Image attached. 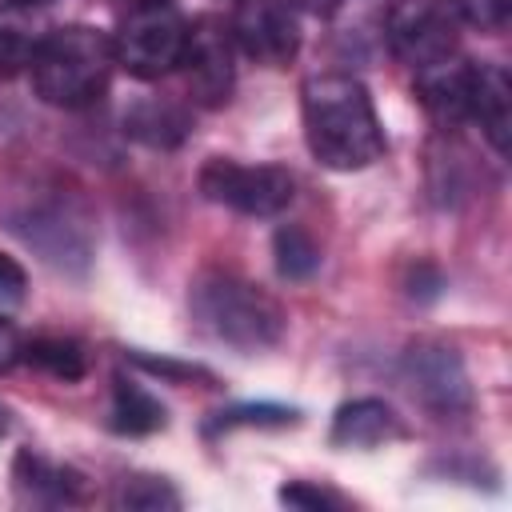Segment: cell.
I'll list each match as a JSON object with an SVG mask.
<instances>
[{
    "label": "cell",
    "mask_w": 512,
    "mask_h": 512,
    "mask_svg": "<svg viewBox=\"0 0 512 512\" xmlns=\"http://www.w3.org/2000/svg\"><path fill=\"white\" fill-rule=\"evenodd\" d=\"M236 48L256 64L284 68L300 52V16L292 0H240L232 20Z\"/></svg>",
    "instance_id": "30bf717a"
},
{
    "label": "cell",
    "mask_w": 512,
    "mask_h": 512,
    "mask_svg": "<svg viewBox=\"0 0 512 512\" xmlns=\"http://www.w3.org/2000/svg\"><path fill=\"white\" fill-rule=\"evenodd\" d=\"M468 92H472V60L448 56L440 64L416 68V96L440 124L468 120Z\"/></svg>",
    "instance_id": "7c38bea8"
},
{
    "label": "cell",
    "mask_w": 512,
    "mask_h": 512,
    "mask_svg": "<svg viewBox=\"0 0 512 512\" xmlns=\"http://www.w3.org/2000/svg\"><path fill=\"white\" fill-rule=\"evenodd\" d=\"M24 288H28V272L20 268L16 256L0 252V300L16 304V300H24Z\"/></svg>",
    "instance_id": "d4e9b609"
},
{
    "label": "cell",
    "mask_w": 512,
    "mask_h": 512,
    "mask_svg": "<svg viewBox=\"0 0 512 512\" xmlns=\"http://www.w3.org/2000/svg\"><path fill=\"white\" fill-rule=\"evenodd\" d=\"M116 504L128 508V512H176L180 492L164 476H124L120 492H116Z\"/></svg>",
    "instance_id": "ffe728a7"
},
{
    "label": "cell",
    "mask_w": 512,
    "mask_h": 512,
    "mask_svg": "<svg viewBox=\"0 0 512 512\" xmlns=\"http://www.w3.org/2000/svg\"><path fill=\"white\" fill-rule=\"evenodd\" d=\"M24 360L56 380H80L88 372V356L72 336H36L24 344Z\"/></svg>",
    "instance_id": "ac0fdd59"
},
{
    "label": "cell",
    "mask_w": 512,
    "mask_h": 512,
    "mask_svg": "<svg viewBox=\"0 0 512 512\" xmlns=\"http://www.w3.org/2000/svg\"><path fill=\"white\" fill-rule=\"evenodd\" d=\"M404 380L416 404L436 420H464L476 404L460 352L444 340H416L404 352Z\"/></svg>",
    "instance_id": "ba28073f"
},
{
    "label": "cell",
    "mask_w": 512,
    "mask_h": 512,
    "mask_svg": "<svg viewBox=\"0 0 512 512\" xmlns=\"http://www.w3.org/2000/svg\"><path fill=\"white\" fill-rule=\"evenodd\" d=\"M272 256H276V272L284 280H308L320 268V244L312 240V232H304L300 224H280L272 236Z\"/></svg>",
    "instance_id": "d6986e66"
},
{
    "label": "cell",
    "mask_w": 512,
    "mask_h": 512,
    "mask_svg": "<svg viewBox=\"0 0 512 512\" xmlns=\"http://www.w3.org/2000/svg\"><path fill=\"white\" fill-rule=\"evenodd\" d=\"M300 412L296 408H284V404H236V408H224L216 412L204 432L216 436V432H232V428H284V424H296Z\"/></svg>",
    "instance_id": "44dd1931"
},
{
    "label": "cell",
    "mask_w": 512,
    "mask_h": 512,
    "mask_svg": "<svg viewBox=\"0 0 512 512\" xmlns=\"http://www.w3.org/2000/svg\"><path fill=\"white\" fill-rule=\"evenodd\" d=\"M124 4H132V8H136V4H156V0H124Z\"/></svg>",
    "instance_id": "4dcf8cb0"
},
{
    "label": "cell",
    "mask_w": 512,
    "mask_h": 512,
    "mask_svg": "<svg viewBox=\"0 0 512 512\" xmlns=\"http://www.w3.org/2000/svg\"><path fill=\"white\" fill-rule=\"evenodd\" d=\"M292 4H304V8H312V12H332V8H336V0H292Z\"/></svg>",
    "instance_id": "83f0119b"
},
{
    "label": "cell",
    "mask_w": 512,
    "mask_h": 512,
    "mask_svg": "<svg viewBox=\"0 0 512 512\" xmlns=\"http://www.w3.org/2000/svg\"><path fill=\"white\" fill-rule=\"evenodd\" d=\"M112 40L100 28L68 24L48 28L40 52L32 56V88L52 108H88L104 96L112 76Z\"/></svg>",
    "instance_id": "277c9868"
},
{
    "label": "cell",
    "mask_w": 512,
    "mask_h": 512,
    "mask_svg": "<svg viewBox=\"0 0 512 512\" xmlns=\"http://www.w3.org/2000/svg\"><path fill=\"white\" fill-rule=\"evenodd\" d=\"M440 288H444V280H440V272H436L432 264H416V268H412L408 296H416V300H432V296H440Z\"/></svg>",
    "instance_id": "4316f807"
},
{
    "label": "cell",
    "mask_w": 512,
    "mask_h": 512,
    "mask_svg": "<svg viewBox=\"0 0 512 512\" xmlns=\"http://www.w3.org/2000/svg\"><path fill=\"white\" fill-rule=\"evenodd\" d=\"M48 36V24L28 4H0V76H16L32 68V56L40 52Z\"/></svg>",
    "instance_id": "9a60e30c"
},
{
    "label": "cell",
    "mask_w": 512,
    "mask_h": 512,
    "mask_svg": "<svg viewBox=\"0 0 512 512\" xmlns=\"http://www.w3.org/2000/svg\"><path fill=\"white\" fill-rule=\"evenodd\" d=\"M468 120L480 124L488 144L504 156L512 132V84L496 64H472V92H468Z\"/></svg>",
    "instance_id": "5bb4252c"
},
{
    "label": "cell",
    "mask_w": 512,
    "mask_h": 512,
    "mask_svg": "<svg viewBox=\"0 0 512 512\" xmlns=\"http://www.w3.org/2000/svg\"><path fill=\"white\" fill-rule=\"evenodd\" d=\"M192 128V116L172 100H136L124 112V132L144 148H176Z\"/></svg>",
    "instance_id": "2e32d148"
},
{
    "label": "cell",
    "mask_w": 512,
    "mask_h": 512,
    "mask_svg": "<svg viewBox=\"0 0 512 512\" xmlns=\"http://www.w3.org/2000/svg\"><path fill=\"white\" fill-rule=\"evenodd\" d=\"M168 424V408L136 380L116 376L112 388V408H108V428L120 436H152Z\"/></svg>",
    "instance_id": "e0dca14e"
},
{
    "label": "cell",
    "mask_w": 512,
    "mask_h": 512,
    "mask_svg": "<svg viewBox=\"0 0 512 512\" xmlns=\"http://www.w3.org/2000/svg\"><path fill=\"white\" fill-rule=\"evenodd\" d=\"M308 152L332 172H360L388 148L368 88L348 72L308 76L300 88Z\"/></svg>",
    "instance_id": "6da1fadb"
},
{
    "label": "cell",
    "mask_w": 512,
    "mask_h": 512,
    "mask_svg": "<svg viewBox=\"0 0 512 512\" xmlns=\"http://www.w3.org/2000/svg\"><path fill=\"white\" fill-rule=\"evenodd\" d=\"M188 308L204 336L236 352H248V356L276 348L288 332V312L272 292H264L260 284L236 272H220V268L200 272L192 280Z\"/></svg>",
    "instance_id": "3957f363"
},
{
    "label": "cell",
    "mask_w": 512,
    "mask_h": 512,
    "mask_svg": "<svg viewBox=\"0 0 512 512\" xmlns=\"http://www.w3.org/2000/svg\"><path fill=\"white\" fill-rule=\"evenodd\" d=\"M20 360H24V340H20V332H16V324L0 316V372H8V368H16Z\"/></svg>",
    "instance_id": "484cf974"
},
{
    "label": "cell",
    "mask_w": 512,
    "mask_h": 512,
    "mask_svg": "<svg viewBox=\"0 0 512 512\" xmlns=\"http://www.w3.org/2000/svg\"><path fill=\"white\" fill-rule=\"evenodd\" d=\"M276 496H280V504L304 508V512H340V508H348V500H344L340 492L320 488V484H308V480H292V484H284Z\"/></svg>",
    "instance_id": "7402d4cb"
},
{
    "label": "cell",
    "mask_w": 512,
    "mask_h": 512,
    "mask_svg": "<svg viewBox=\"0 0 512 512\" xmlns=\"http://www.w3.org/2000/svg\"><path fill=\"white\" fill-rule=\"evenodd\" d=\"M12 484L20 492V500L28 504H44V508H60V504H84L88 500V484L84 472L56 464L32 448H20L12 460Z\"/></svg>",
    "instance_id": "8fae6325"
},
{
    "label": "cell",
    "mask_w": 512,
    "mask_h": 512,
    "mask_svg": "<svg viewBox=\"0 0 512 512\" xmlns=\"http://www.w3.org/2000/svg\"><path fill=\"white\" fill-rule=\"evenodd\" d=\"M8 424H12V420H8V408H4V404H0V436H4V432H8Z\"/></svg>",
    "instance_id": "f1b7e54d"
},
{
    "label": "cell",
    "mask_w": 512,
    "mask_h": 512,
    "mask_svg": "<svg viewBox=\"0 0 512 512\" xmlns=\"http://www.w3.org/2000/svg\"><path fill=\"white\" fill-rule=\"evenodd\" d=\"M0 216L48 268L76 280L88 276L96 256V216L76 188L56 176H36L8 192Z\"/></svg>",
    "instance_id": "7a4b0ae2"
},
{
    "label": "cell",
    "mask_w": 512,
    "mask_h": 512,
    "mask_svg": "<svg viewBox=\"0 0 512 512\" xmlns=\"http://www.w3.org/2000/svg\"><path fill=\"white\" fill-rule=\"evenodd\" d=\"M184 36H188V24H184V16L168 0L136 4L120 20V28H116L112 56H116V64L128 76H136V80H160V76H168L180 64Z\"/></svg>",
    "instance_id": "5b68a950"
},
{
    "label": "cell",
    "mask_w": 512,
    "mask_h": 512,
    "mask_svg": "<svg viewBox=\"0 0 512 512\" xmlns=\"http://www.w3.org/2000/svg\"><path fill=\"white\" fill-rule=\"evenodd\" d=\"M400 436H404L400 416L392 412V404H384L376 396L340 404L332 416V428H328V440L336 448H376V444H388Z\"/></svg>",
    "instance_id": "4fadbf2b"
},
{
    "label": "cell",
    "mask_w": 512,
    "mask_h": 512,
    "mask_svg": "<svg viewBox=\"0 0 512 512\" xmlns=\"http://www.w3.org/2000/svg\"><path fill=\"white\" fill-rule=\"evenodd\" d=\"M128 360L140 364V368L152 372V376L172 380V384H184V380H212V372L200 368V364H184V360H168V356H148V352H140V348H132Z\"/></svg>",
    "instance_id": "603a6c76"
},
{
    "label": "cell",
    "mask_w": 512,
    "mask_h": 512,
    "mask_svg": "<svg viewBox=\"0 0 512 512\" xmlns=\"http://www.w3.org/2000/svg\"><path fill=\"white\" fill-rule=\"evenodd\" d=\"M452 8H456V16L460 20H468V24H476V28H484V32H500L504 24H508V0H452Z\"/></svg>",
    "instance_id": "cb8c5ba5"
},
{
    "label": "cell",
    "mask_w": 512,
    "mask_h": 512,
    "mask_svg": "<svg viewBox=\"0 0 512 512\" xmlns=\"http://www.w3.org/2000/svg\"><path fill=\"white\" fill-rule=\"evenodd\" d=\"M184 76L188 92L204 108H220L236 84V36L224 16H196L184 36Z\"/></svg>",
    "instance_id": "9c48e42d"
},
{
    "label": "cell",
    "mask_w": 512,
    "mask_h": 512,
    "mask_svg": "<svg viewBox=\"0 0 512 512\" xmlns=\"http://www.w3.org/2000/svg\"><path fill=\"white\" fill-rule=\"evenodd\" d=\"M460 24L452 0H392L384 12V40L404 64L428 68L456 56Z\"/></svg>",
    "instance_id": "52a82bcc"
},
{
    "label": "cell",
    "mask_w": 512,
    "mask_h": 512,
    "mask_svg": "<svg viewBox=\"0 0 512 512\" xmlns=\"http://www.w3.org/2000/svg\"><path fill=\"white\" fill-rule=\"evenodd\" d=\"M0 4H28V8H40V4H48V0H0Z\"/></svg>",
    "instance_id": "f546056e"
},
{
    "label": "cell",
    "mask_w": 512,
    "mask_h": 512,
    "mask_svg": "<svg viewBox=\"0 0 512 512\" xmlns=\"http://www.w3.org/2000/svg\"><path fill=\"white\" fill-rule=\"evenodd\" d=\"M200 192L204 200L232 208L240 216H280L292 196H296V180L288 168L280 164H240L228 156H212L200 168Z\"/></svg>",
    "instance_id": "8992f818"
}]
</instances>
